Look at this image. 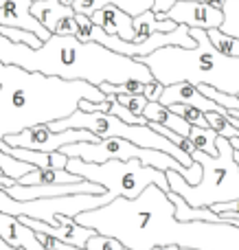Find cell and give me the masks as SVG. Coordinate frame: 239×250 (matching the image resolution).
<instances>
[{
    "instance_id": "1f68e13d",
    "label": "cell",
    "mask_w": 239,
    "mask_h": 250,
    "mask_svg": "<svg viewBox=\"0 0 239 250\" xmlns=\"http://www.w3.org/2000/svg\"><path fill=\"white\" fill-rule=\"evenodd\" d=\"M187 2H206V0H187Z\"/></svg>"
},
{
    "instance_id": "ac0fdd59",
    "label": "cell",
    "mask_w": 239,
    "mask_h": 250,
    "mask_svg": "<svg viewBox=\"0 0 239 250\" xmlns=\"http://www.w3.org/2000/svg\"><path fill=\"white\" fill-rule=\"evenodd\" d=\"M81 176H75L68 169H40L35 167L31 173L18 180V185L24 187H42V185H73V182H81Z\"/></svg>"
},
{
    "instance_id": "603a6c76",
    "label": "cell",
    "mask_w": 239,
    "mask_h": 250,
    "mask_svg": "<svg viewBox=\"0 0 239 250\" xmlns=\"http://www.w3.org/2000/svg\"><path fill=\"white\" fill-rule=\"evenodd\" d=\"M211 211L218 213L222 217V222H239V200L233 202H222V204H213Z\"/></svg>"
},
{
    "instance_id": "d590c367",
    "label": "cell",
    "mask_w": 239,
    "mask_h": 250,
    "mask_svg": "<svg viewBox=\"0 0 239 250\" xmlns=\"http://www.w3.org/2000/svg\"><path fill=\"white\" fill-rule=\"evenodd\" d=\"M233 224H237V226H239V222H233Z\"/></svg>"
},
{
    "instance_id": "74e56055",
    "label": "cell",
    "mask_w": 239,
    "mask_h": 250,
    "mask_svg": "<svg viewBox=\"0 0 239 250\" xmlns=\"http://www.w3.org/2000/svg\"><path fill=\"white\" fill-rule=\"evenodd\" d=\"M237 97H239V95H237Z\"/></svg>"
},
{
    "instance_id": "f546056e",
    "label": "cell",
    "mask_w": 239,
    "mask_h": 250,
    "mask_svg": "<svg viewBox=\"0 0 239 250\" xmlns=\"http://www.w3.org/2000/svg\"><path fill=\"white\" fill-rule=\"evenodd\" d=\"M0 250H16V248H11V246H9L7 242H4L2 237H0Z\"/></svg>"
},
{
    "instance_id": "d4e9b609",
    "label": "cell",
    "mask_w": 239,
    "mask_h": 250,
    "mask_svg": "<svg viewBox=\"0 0 239 250\" xmlns=\"http://www.w3.org/2000/svg\"><path fill=\"white\" fill-rule=\"evenodd\" d=\"M35 235H38V239L42 242L44 250H83L77 246H70V244H66V242H60V239L51 237V235H44V233H35Z\"/></svg>"
},
{
    "instance_id": "484cf974",
    "label": "cell",
    "mask_w": 239,
    "mask_h": 250,
    "mask_svg": "<svg viewBox=\"0 0 239 250\" xmlns=\"http://www.w3.org/2000/svg\"><path fill=\"white\" fill-rule=\"evenodd\" d=\"M162 90H165V86H162V83L152 82V83H147V86H145V97H147L149 101H160Z\"/></svg>"
},
{
    "instance_id": "44dd1931",
    "label": "cell",
    "mask_w": 239,
    "mask_h": 250,
    "mask_svg": "<svg viewBox=\"0 0 239 250\" xmlns=\"http://www.w3.org/2000/svg\"><path fill=\"white\" fill-rule=\"evenodd\" d=\"M222 11H224L222 31L233 35V38H239V0H226Z\"/></svg>"
},
{
    "instance_id": "277c9868",
    "label": "cell",
    "mask_w": 239,
    "mask_h": 250,
    "mask_svg": "<svg viewBox=\"0 0 239 250\" xmlns=\"http://www.w3.org/2000/svg\"><path fill=\"white\" fill-rule=\"evenodd\" d=\"M196 48L165 46L143 57L154 79L162 86L189 82L196 86H211L226 95H239V57L224 55L213 46L209 31L191 29Z\"/></svg>"
},
{
    "instance_id": "3957f363",
    "label": "cell",
    "mask_w": 239,
    "mask_h": 250,
    "mask_svg": "<svg viewBox=\"0 0 239 250\" xmlns=\"http://www.w3.org/2000/svg\"><path fill=\"white\" fill-rule=\"evenodd\" d=\"M0 62L48 77L88 82L97 88L103 83L156 82L147 64L119 55L99 42H81L77 35H51L40 48H31L0 33Z\"/></svg>"
},
{
    "instance_id": "7a4b0ae2",
    "label": "cell",
    "mask_w": 239,
    "mask_h": 250,
    "mask_svg": "<svg viewBox=\"0 0 239 250\" xmlns=\"http://www.w3.org/2000/svg\"><path fill=\"white\" fill-rule=\"evenodd\" d=\"M81 101L105 104L108 95L88 82L48 77L0 62V141L35 125H51L68 119L79 110ZM0 167L4 176L20 180L33 171L35 165L0 149Z\"/></svg>"
},
{
    "instance_id": "d6a6232c",
    "label": "cell",
    "mask_w": 239,
    "mask_h": 250,
    "mask_svg": "<svg viewBox=\"0 0 239 250\" xmlns=\"http://www.w3.org/2000/svg\"><path fill=\"white\" fill-rule=\"evenodd\" d=\"M180 250H196V248H180Z\"/></svg>"
},
{
    "instance_id": "5b68a950",
    "label": "cell",
    "mask_w": 239,
    "mask_h": 250,
    "mask_svg": "<svg viewBox=\"0 0 239 250\" xmlns=\"http://www.w3.org/2000/svg\"><path fill=\"white\" fill-rule=\"evenodd\" d=\"M218 156L204 151H193V160L202 165V180L189 185L178 171H167V180L174 193L182 195L189 207L211 208L213 204L239 200V165L235 160V149L231 141L218 136Z\"/></svg>"
},
{
    "instance_id": "4fadbf2b",
    "label": "cell",
    "mask_w": 239,
    "mask_h": 250,
    "mask_svg": "<svg viewBox=\"0 0 239 250\" xmlns=\"http://www.w3.org/2000/svg\"><path fill=\"white\" fill-rule=\"evenodd\" d=\"M0 237L16 250H44L35 230H31L20 217L0 211Z\"/></svg>"
},
{
    "instance_id": "ba28073f",
    "label": "cell",
    "mask_w": 239,
    "mask_h": 250,
    "mask_svg": "<svg viewBox=\"0 0 239 250\" xmlns=\"http://www.w3.org/2000/svg\"><path fill=\"white\" fill-rule=\"evenodd\" d=\"M101 138L92 134L90 129H64V132H53L48 125H35L20 134L4 136L2 143L9 147H20V149L33 151H60L61 147L73 145V143H99Z\"/></svg>"
},
{
    "instance_id": "8fae6325",
    "label": "cell",
    "mask_w": 239,
    "mask_h": 250,
    "mask_svg": "<svg viewBox=\"0 0 239 250\" xmlns=\"http://www.w3.org/2000/svg\"><path fill=\"white\" fill-rule=\"evenodd\" d=\"M160 104L162 105H191V108H198L202 112H219L224 114L226 108L219 105L218 101L209 99L196 83H189V82H180V83H171V86H165L160 97Z\"/></svg>"
},
{
    "instance_id": "4316f807",
    "label": "cell",
    "mask_w": 239,
    "mask_h": 250,
    "mask_svg": "<svg viewBox=\"0 0 239 250\" xmlns=\"http://www.w3.org/2000/svg\"><path fill=\"white\" fill-rule=\"evenodd\" d=\"M178 2V0H154V7L152 11L156 13V16H165V13L171 11V7Z\"/></svg>"
},
{
    "instance_id": "836d02e7",
    "label": "cell",
    "mask_w": 239,
    "mask_h": 250,
    "mask_svg": "<svg viewBox=\"0 0 239 250\" xmlns=\"http://www.w3.org/2000/svg\"><path fill=\"white\" fill-rule=\"evenodd\" d=\"M2 29H4V24H0V33H2Z\"/></svg>"
},
{
    "instance_id": "2e32d148",
    "label": "cell",
    "mask_w": 239,
    "mask_h": 250,
    "mask_svg": "<svg viewBox=\"0 0 239 250\" xmlns=\"http://www.w3.org/2000/svg\"><path fill=\"white\" fill-rule=\"evenodd\" d=\"M143 117L147 119V123L165 125V127L174 129L176 134H180V136H184V138L191 136L193 125L189 121H184V119L180 117V114H176L171 108L162 105L160 101H149V104L145 105V110H143Z\"/></svg>"
},
{
    "instance_id": "cb8c5ba5",
    "label": "cell",
    "mask_w": 239,
    "mask_h": 250,
    "mask_svg": "<svg viewBox=\"0 0 239 250\" xmlns=\"http://www.w3.org/2000/svg\"><path fill=\"white\" fill-rule=\"evenodd\" d=\"M77 38L81 40V42H92V29H95V24H92V18L90 16H83V13H77Z\"/></svg>"
},
{
    "instance_id": "7c38bea8",
    "label": "cell",
    "mask_w": 239,
    "mask_h": 250,
    "mask_svg": "<svg viewBox=\"0 0 239 250\" xmlns=\"http://www.w3.org/2000/svg\"><path fill=\"white\" fill-rule=\"evenodd\" d=\"M31 4H33V0H7V2L0 7V24L31 31V33H35L42 42H46V40L51 38V33H48L46 26L31 13Z\"/></svg>"
},
{
    "instance_id": "8d00e7d4",
    "label": "cell",
    "mask_w": 239,
    "mask_h": 250,
    "mask_svg": "<svg viewBox=\"0 0 239 250\" xmlns=\"http://www.w3.org/2000/svg\"><path fill=\"white\" fill-rule=\"evenodd\" d=\"M0 189H2V187H0Z\"/></svg>"
},
{
    "instance_id": "83f0119b",
    "label": "cell",
    "mask_w": 239,
    "mask_h": 250,
    "mask_svg": "<svg viewBox=\"0 0 239 250\" xmlns=\"http://www.w3.org/2000/svg\"><path fill=\"white\" fill-rule=\"evenodd\" d=\"M13 185H18V180H13V178L0 173V187H2V189H9V187H13Z\"/></svg>"
},
{
    "instance_id": "7402d4cb",
    "label": "cell",
    "mask_w": 239,
    "mask_h": 250,
    "mask_svg": "<svg viewBox=\"0 0 239 250\" xmlns=\"http://www.w3.org/2000/svg\"><path fill=\"white\" fill-rule=\"evenodd\" d=\"M86 250H125V246H123V244L119 242V239L108 237V235H99V233H97L95 237L88 239Z\"/></svg>"
},
{
    "instance_id": "4dcf8cb0",
    "label": "cell",
    "mask_w": 239,
    "mask_h": 250,
    "mask_svg": "<svg viewBox=\"0 0 239 250\" xmlns=\"http://www.w3.org/2000/svg\"><path fill=\"white\" fill-rule=\"evenodd\" d=\"M152 250H180V246H160V248H152Z\"/></svg>"
},
{
    "instance_id": "e0dca14e",
    "label": "cell",
    "mask_w": 239,
    "mask_h": 250,
    "mask_svg": "<svg viewBox=\"0 0 239 250\" xmlns=\"http://www.w3.org/2000/svg\"><path fill=\"white\" fill-rule=\"evenodd\" d=\"M178 29V22L169 20V18H158L154 11H145L140 16L134 18V31H136V40L134 44H143L145 40H149L154 33H171Z\"/></svg>"
},
{
    "instance_id": "6da1fadb",
    "label": "cell",
    "mask_w": 239,
    "mask_h": 250,
    "mask_svg": "<svg viewBox=\"0 0 239 250\" xmlns=\"http://www.w3.org/2000/svg\"><path fill=\"white\" fill-rule=\"evenodd\" d=\"M127 250L180 246L196 250H239V226L233 222H180L169 193L152 185L139 198H114L110 204L75 217Z\"/></svg>"
},
{
    "instance_id": "ffe728a7",
    "label": "cell",
    "mask_w": 239,
    "mask_h": 250,
    "mask_svg": "<svg viewBox=\"0 0 239 250\" xmlns=\"http://www.w3.org/2000/svg\"><path fill=\"white\" fill-rule=\"evenodd\" d=\"M209 38H211L213 46L218 48L219 53H224V55L239 57V38H233V35L224 33L222 29H213V31H209Z\"/></svg>"
},
{
    "instance_id": "5bb4252c",
    "label": "cell",
    "mask_w": 239,
    "mask_h": 250,
    "mask_svg": "<svg viewBox=\"0 0 239 250\" xmlns=\"http://www.w3.org/2000/svg\"><path fill=\"white\" fill-rule=\"evenodd\" d=\"M90 18H92V24L99 26V29H103L108 35H117V38L127 40V42H134L136 40L134 18H132L130 13H125L123 9L114 7V4L101 9V11H97V13H92Z\"/></svg>"
},
{
    "instance_id": "e575fe53",
    "label": "cell",
    "mask_w": 239,
    "mask_h": 250,
    "mask_svg": "<svg viewBox=\"0 0 239 250\" xmlns=\"http://www.w3.org/2000/svg\"><path fill=\"white\" fill-rule=\"evenodd\" d=\"M0 173H4V171H2V167H0Z\"/></svg>"
},
{
    "instance_id": "9a60e30c",
    "label": "cell",
    "mask_w": 239,
    "mask_h": 250,
    "mask_svg": "<svg viewBox=\"0 0 239 250\" xmlns=\"http://www.w3.org/2000/svg\"><path fill=\"white\" fill-rule=\"evenodd\" d=\"M110 4L123 9V11L130 13L132 18H136L145 11H152L154 0H75L73 9L77 13H83V16H92V13L110 7Z\"/></svg>"
},
{
    "instance_id": "d6986e66",
    "label": "cell",
    "mask_w": 239,
    "mask_h": 250,
    "mask_svg": "<svg viewBox=\"0 0 239 250\" xmlns=\"http://www.w3.org/2000/svg\"><path fill=\"white\" fill-rule=\"evenodd\" d=\"M189 141L196 145L198 151H204V154H209V156H218L219 154V149H218V132H215L213 127H198V125H193Z\"/></svg>"
},
{
    "instance_id": "30bf717a",
    "label": "cell",
    "mask_w": 239,
    "mask_h": 250,
    "mask_svg": "<svg viewBox=\"0 0 239 250\" xmlns=\"http://www.w3.org/2000/svg\"><path fill=\"white\" fill-rule=\"evenodd\" d=\"M31 13L46 26L51 35H77V11L60 0H38L31 4Z\"/></svg>"
},
{
    "instance_id": "52a82bcc",
    "label": "cell",
    "mask_w": 239,
    "mask_h": 250,
    "mask_svg": "<svg viewBox=\"0 0 239 250\" xmlns=\"http://www.w3.org/2000/svg\"><path fill=\"white\" fill-rule=\"evenodd\" d=\"M110 193H77V195H57V198H38V200H16L0 189V211L9 213L13 217H33V220L46 222L51 226H57V217L68 215L77 217L81 213L95 211L99 207L112 202Z\"/></svg>"
},
{
    "instance_id": "8992f818",
    "label": "cell",
    "mask_w": 239,
    "mask_h": 250,
    "mask_svg": "<svg viewBox=\"0 0 239 250\" xmlns=\"http://www.w3.org/2000/svg\"><path fill=\"white\" fill-rule=\"evenodd\" d=\"M68 169L75 176H81L83 180H90L95 185H101L112 198H139L147 187L156 185L162 191L169 193L171 187L167 180V171H160L156 167H147L139 158L132 160H108V163H86L79 158L68 160Z\"/></svg>"
},
{
    "instance_id": "9c48e42d",
    "label": "cell",
    "mask_w": 239,
    "mask_h": 250,
    "mask_svg": "<svg viewBox=\"0 0 239 250\" xmlns=\"http://www.w3.org/2000/svg\"><path fill=\"white\" fill-rule=\"evenodd\" d=\"M169 20L178 22V24H187L191 29H222L224 24V11L209 2H187V0H178L171 7L169 13H165Z\"/></svg>"
},
{
    "instance_id": "f1b7e54d",
    "label": "cell",
    "mask_w": 239,
    "mask_h": 250,
    "mask_svg": "<svg viewBox=\"0 0 239 250\" xmlns=\"http://www.w3.org/2000/svg\"><path fill=\"white\" fill-rule=\"evenodd\" d=\"M206 2H209V4H213V7H218V9H222L226 0H206Z\"/></svg>"
}]
</instances>
